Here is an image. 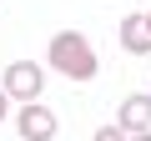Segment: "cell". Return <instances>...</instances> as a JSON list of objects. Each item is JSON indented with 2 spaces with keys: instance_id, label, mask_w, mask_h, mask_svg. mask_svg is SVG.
<instances>
[{
  "instance_id": "1",
  "label": "cell",
  "mask_w": 151,
  "mask_h": 141,
  "mask_svg": "<svg viewBox=\"0 0 151 141\" xmlns=\"http://www.w3.org/2000/svg\"><path fill=\"white\" fill-rule=\"evenodd\" d=\"M45 55H50V65L60 70L65 81H91L96 65H101L96 50H91V40H86L81 30H60V35H50V50H45Z\"/></svg>"
},
{
  "instance_id": "2",
  "label": "cell",
  "mask_w": 151,
  "mask_h": 141,
  "mask_svg": "<svg viewBox=\"0 0 151 141\" xmlns=\"http://www.w3.org/2000/svg\"><path fill=\"white\" fill-rule=\"evenodd\" d=\"M40 86H45V70H40L35 60H15V65H5V96H10V101H35Z\"/></svg>"
},
{
  "instance_id": "3",
  "label": "cell",
  "mask_w": 151,
  "mask_h": 141,
  "mask_svg": "<svg viewBox=\"0 0 151 141\" xmlns=\"http://www.w3.org/2000/svg\"><path fill=\"white\" fill-rule=\"evenodd\" d=\"M15 126H20L25 141H50V136H55V111H45V106H20Z\"/></svg>"
},
{
  "instance_id": "4",
  "label": "cell",
  "mask_w": 151,
  "mask_h": 141,
  "mask_svg": "<svg viewBox=\"0 0 151 141\" xmlns=\"http://www.w3.org/2000/svg\"><path fill=\"white\" fill-rule=\"evenodd\" d=\"M121 45L131 55H151V20L146 15H126L121 20Z\"/></svg>"
},
{
  "instance_id": "5",
  "label": "cell",
  "mask_w": 151,
  "mask_h": 141,
  "mask_svg": "<svg viewBox=\"0 0 151 141\" xmlns=\"http://www.w3.org/2000/svg\"><path fill=\"white\" fill-rule=\"evenodd\" d=\"M121 126L136 136V131H151V96H126L121 101Z\"/></svg>"
},
{
  "instance_id": "6",
  "label": "cell",
  "mask_w": 151,
  "mask_h": 141,
  "mask_svg": "<svg viewBox=\"0 0 151 141\" xmlns=\"http://www.w3.org/2000/svg\"><path fill=\"white\" fill-rule=\"evenodd\" d=\"M91 141H126V136H121V126H101V131H96Z\"/></svg>"
},
{
  "instance_id": "7",
  "label": "cell",
  "mask_w": 151,
  "mask_h": 141,
  "mask_svg": "<svg viewBox=\"0 0 151 141\" xmlns=\"http://www.w3.org/2000/svg\"><path fill=\"white\" fill-rule=\"evenodd\" d=\"M5 106H10V96H5V86H0V121H5Z\"/></svg>"
},
{
  "instance_id": "8",
  "label": "cell",
  "mask_w": 151,
  "mask_h": 141,
  "mask_svg": "<svg viewBox=\"0 0 151 141\" xmlns=\"http://www.w3.org/2000/svg\"><path fill=\"white\" fill-rule=\"evenodd\" d=\"M131 141H151V131H136V136H131Z\"/></svg>"
},
{
  "instance_id": "9",
  "label": "cell",
  "mask_w": 151,
  "mask_h": 141,
  "mask_svg": "<svg viewBox=\"0 0 151 141\" xmlns=\"http://www.w3.org/2000/svg\"><path fill=\"white\" fill-rule=\"evenodd\" d=\"M146 20H151V10H146Z\"/></svg>"
}]
</instances>
